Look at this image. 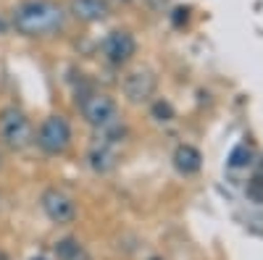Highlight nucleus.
<instances>
[{"mask_svg": "<svg viewBox=\"0 0 263 260\" xmlns=\"http://www.w3.org/2000/svg\"><path fill=\"white\" fill-rule=\"evenodd\" d=\"M156 76H153V71L147 69H137L126 74L124 79V95L132 100V103H145L153 97V92H156Z\"/></svg>", "mask_w": 263, "mask_h": 260, "instance_id": "obj_7", "label": "nucleus"}, {"mask_svg": "<svg viewBox=\"0 0 263 260\" xmlns=\"http://www.w3.org/2000/svg\"><path fill=\"white\" fill-rule=\"evenodd\" d=\"M119 3H129V0H119Z\"/></svg>", "mask_w": 263, "mask_h": 260, "instance_id": "obj_19", "label": "nucleus"}, {"mask_svg": "<svg viewBox=\"0 0 263 260\" xmlns=\"http://www.w3.org/2000/svg\"><path fill=\"white\" fill-rule=\"evenodd\" d=\"M163 6H166V0H150V8H156V11L163 8Z\"/></svg>", "mask_w": 263, "mask_h": 260, "instance_id": "obj_16", "label": "nucleus"}, {"mask_svg": "<svg viewBox=\"0 0 263 260\" xmlns=\"http://www.w3.org/2000/svg\"><path fill=\"white\" fill-rule=\"evenodd\" d=\"M0 137L6 139L11 150H27L34 142V129L24 111L18 108H3L0 111Z\"/></svg>", "mask_w": 263, "mask_h": 260, "instance_id": "obj_2", "label": "nucleus"}, {"mask_svg": "<svg viewBox=\"0 0 263 260\" xmlns=\"http://www.w3.org/2000/svg\"><path fill=\"white\" fill-rule=\"evenodd\" d=\"M174 168H177L182 176H192V173L200 171L203 166V155H200V150L192 147V145H179L177 150H174Z\"/></svg>", "mask_w": 263, "mask_h": 260, "instance_id": "obj_8", "label": "nucleus"}, {"mask_svg": "<svg viewBox=\"0 0 263 260\" xmlns=\"http://www.w3.org/2000/svg\"><path fill=\"white\" fill-rule=\"evenodd\" d=\"M77 105H79L84 121L95 129H103L108 124L119 121V105L114 103V97H108L103 92H82Z\"/></svg>", "mask_w": 263, "mask_h": 260, "instance_id": "obj_3", "label": "nucleus"}, {"mask_svg": "<svg viewBox=\"0 0 263 260\" xmlns=\"http://www.w3.org/2000/svg\"><path fill=\"white\" fill-rule=\"evenodd\" d=\"M250 161H253V147H250L248 142L237 145L232 153H229V166H232V168H248Z\"/></svg>", "mask_w": 263, "mask_h": 260, "instance_id": "obj_12", "label": "nucleus"}, {"mask_svg": "<svg viewBox=\"0 0 263 260\" xmlns=\"http://www.w3.org/2000/svg\"><path fill=\"white\" fill-rule=\"evenodd\" d=\"M66 21V11L53 0H24L16 6L11 24L24 37H48L55 34Z\"/></svg>", "mask_w": 263, "mask_h": 260, "instance_id": "obj_1", "label": "nucleus"}, {"mask_svg": "<svg viewBox=\"0 0 263 260\" xmlns=\"http://www.w3.org/2000/svg\"><path fill=\"white\" fill-rule=\"evenodd\" d=\"M32 260H48V257H32Z\"/></svg>", "mask_w": 263, "mask_h": 260, "instance_id": "obj_18", "label": "nucleus"}, {"mask_svg": "<svg viewBox=\"0 0 263 260\" xmlns=\"http://www.w3.org/2000/svg\"><path fill=\"white\" fill-rule=\"evenodd\" d=\"M248 197H250L253 203H260V200H263V176H260V171L248 182Z\"/></svg>", "mask_w": 263, "mask_h": 260, "instance_id": "obj_13", "label": "nucleus"}, {"mask_svg": "<svg viewBox=\"0 0 263 260\" xmlns=\"http://www.w3.org/2000/svg\"><path fill=\"white\" fill-rule=\"evenodd\" d=\"M187 13H190V8H177L174 11V27H182V21H187Z\"/></svg>", "mask_w": 263, "mask_h": 260, "instance_id": "obj_15", "label": "nucleus"}, {"mask_svg": "<svg viewBox=\"0 0 263 260\" xmlns=\"http://www.w3.org/2000/svg\"><path fill=\"white\" fill-rule=\"evenodd\" d=\"M71 13L79 21H87V24H95V21H103L111 8H108L105 0H71Z\"/></svg>", "mask_w": 263, "mask_h": 260, "instance_id": "obj_9", "label": "nucleus"}, {"mask_svg": "<svg viewBox=\"0 0 263 260\" xmlns=\"http://www.w3.org/2000/svg\"><path fill=\"white\" fill-rule=\"evenodd\" d=\"M40 205H42V213H45L53 224H71L74 215H77L74 200L61 189H45L40 197Z\"/></svg>", "mask_w": 263, "mask_h": 260, "instance_id": "obj_6", "label": "nucleus"}, {"mask_svg": "<svg viewBox=\"0 0 263 260\" xmlns=\"http://www.w3.org/2000/svg\"><path fill=\"white\" fill-rule=\"evenodd\" d=\"M55 257L58 260H90V252H87L74 236H63V239L55 242Z\"/></svg>", "mask_w": 263, "mask_h": 260, "instance_id": "obj_11", "label": "nucleus"}, {"mask_svg": "<svg viewBox=\"0 0 263 260\" xmlns=\"http://www.w3.org/2000/svg\"><path fill=\"white\" fill-rule=\"evenodd\" d=\"M0 260H8V257H6V252H0Z\"/></svg>", "mask_w": 263, "mask_h": 260, "instance_id": "obj_17", "label": "nucleus"}, {"mask_svg": "<svg viewBox=\"0 0 263 260\" xmlns=\"http://www.w3.org/2000/svg\"><path fill=\"white\" fill-rule=\"evenodd\" d=\"M37 145L42 153L48 155H61L66 153V147L71 145V126L63 116H48L42 121L40 132H37Z\"/></svg>", "mask_w": 263, "mask_h": 260, "instance_id": "obj_4", "label": "nucleus"}, {"mask_svg": "<svg viewBox=\"0 0 263 260\" xmlns=\"http://www.w3.org/2000/svg\"><path fill=\"white\" fill-rule=\"evenodd\" d=\"M135 53H137V39L126 29H114L103 39V55L111 66H124V63L132 61Z\"/></svg>", "mask_w": 263, "mask_h": 260, "instance_id": "obj_5", "label": "nucleus"}, {"mask_svg": "<svg viewBox=\"0 0 263 260\" xmlns=\"http://www.w3.org/2000/svg\"><path fill=\"white\" fill-rule=\"evenodd\" d=\"M153 116H156L158 121H171L174 118V108L166 100H158L156 105H153Z\"/></svg>", "mask_w": 263, "mask_h": 260, "instance_id": "obj_14", "label": "nucleus"}, {"mask_svg": "<svg viewBox=\"0 0 263 260\" xmlns=\"http://www.w3.org/2000/svg\"><path fill=\"white\" fill-rule=\"evenodd\" d=\"M150 260H161V257H150Z\"/></svg>", "mask_w": 263, "mask_h": 260, "instance_id": "obj_20", "label": "nucleus"}, {"mask_svg": "<svg viewBox=\"0 0 263 260\" xmlns=\"http://www.w3.org/2000/svg\"><path fill=\"white\" fill-rule=\"evenodd\" d=\"M87 161H90V168H92L95 173H108V171H114L116 163H119L116 147H114V145H105V142H98V145L90 150Z\"/></svg>", "mask_w": 263, "mask_h": 260, "instance_id": "obj_10", "label": "nucleus"}]
</instances>
